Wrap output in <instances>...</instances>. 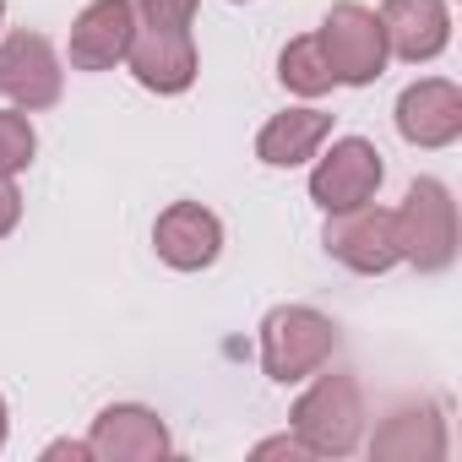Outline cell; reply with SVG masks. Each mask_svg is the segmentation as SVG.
<instances>
[{"label":"cell","instance_id":"1","mask_svg":"<svg viewBox=\"0 0 462 462\" xmlns=\"http://www.w3.org/2000/svg\"><path fill=\"white\" fill-rule=\"evenodd\" d=\"M337 354V327L332 316L310 310V305H278L262 321V370L278 386H300L316 370H327V359Z\"/></svg>","mask_w":462,"mask_h":462},{"label":"cell","instance_id":"2","mask_svg":"<svg viewBox=\"0 0 462 462\" xmlns=\"http://www.w3.org/2000/svg\"><path fill=\"white\" fill-rule=\"evenodd\" d=\"M365 392L354 375L332 370V375H316L310 392H300L294 402V435L310 457H348L359 451L365 440Z\"/></svg>","mask_w":462,"mask_h":462},{"label":"cell","instance_id":"3","mask_svg":"<svg viewBox=\"0 0 462 462\" xmlns=\"http://www.w3.org/2000/svg\"><path fill=\"white\" fill-rule=\"evenodd\" d=\"M392 228H397V256L413 267V273H446L457 262V201L440 180H413L402 207L392 212Z\"/></svg>","mask_w":462,"mask_h":462},{"label":"cell","instance_id":"4","mask_svg":"<svg viewBox=\"0 0 462 462\" xmlns=\"http://www.w3.org/2000/svg\"><path fill=\"white\" fill-rule=\"evenodd\" d=\"M316 44H321L327 66H332L337 88H370V82H381V71L392 60L381 17L370 6H359V0H337L316 28Z\"/></svg>","mask_w":462,"mask_h":462},{"label":"cell","instance_id":"5","mask_svg":"<svg viewBox=\"0 0 462 462\" xmlns=\"http://www.w3.org/2000/svg\"><path fill=\"white\" fill-rule=\"evenodd\" d=\"M327 256H337L348 273L359 278H381L392 273L402 256H397V228H392V212L375 207V201H359V207H343V212H327Z\"/></svg>","mask_w":462,"mask_h":462},{"label":"cell","instance_id":"6","mask_svg":"<svg viewBox=\"0 0 462 462\" xmlns=\"http://www.w3.org/2000/svg\"><path fill=\"white\" fill-rule=\"evenodd\" d=\"M381 180H386V163H381L375 142H365V136H337L327 152H316L310 201H316L321 212H343V207L375 201Z\"/></svg>","mask_w":462,"mask_h":462},{"label":"cell","instance_id":"7","mask_svg":"<svg viewBox=\"0 0 462 462\" xmlns=\"http://www.w3.org/2000/svg\"><path fill=\"white\" fill-rule=\"evenodd\" d=\"M60 88H66V71H60V55L44 33H6L0 39V98H12V109H50L60 104Z\"/></svg>","mask_w":462,"mask_h":462},{"label":"cell","instance_id":"8","mask_svg":"<svg viewBox=\"0 0 462 462\" xmlns=\"http://www.w3.org/2000/svg\"><path fill=\"white\" fill-rule=\"evenodd\" d=\"M125 66L131 77L158 93V98H174L196 82L201 60H196V39L190 28H163V23H136L131 33V50H125Z\"/></svg>","mask_w":462,"mask_h":462},{"label":"cell","instance_id":"9","mask_svg":"<svg viewBox=\"0 0 462 462\" xmlns=\"http://www.w3.org/2000/svg\"><path fill=\"white\" fill-rule=\"evenodd\" d=\"M158 262L174 273H201L223 256V217L201 201H169L152 223Z\"/></svg>","mask_w":462,"mask_h":462},{"label":"cell","instance_id":"10","mask_svg":"<svg viewBox=\"0 0 462 462\" xmlns=\"http://www.w3.org/2000/svg\"><path fill=\"white\" fill-rule=\"evenodd\" d=\"M93 462H158L174 451L169 424L142 402H109L88 430Z\"/></svg>","mask_w":462,"mask_h":462},{"label":"cell","instance_id":"11","mask_svg":"<svg viewBox=\"0 0 462 462\" xmlns=\"http://www.w3.org/2000/svg\"><path fill=\"white\" fill-rule=\"evenodd\" d=\"M397 136L408 147H451L462 136V88L446 82V77H424L413 88H402L397 98Z\"/></svg>","mask_w":462,"mask_h":462},{"label":"cell","instance_id":"12","mask_svg":"<svg viewBox=\"0 0 462 462\" xmlns=\"http://www.w3.org/2000/svg\"><path fill=\"white\" fill-rule=\"evenodd\" d=\"M136 33V0H88L82 17L71 23V66L77 71H115Z\"/></svg>","mask_w":462,"mask_h":462},{"label":"cell","instance_id":"13","mask_svg":"<svg viewBox=\"0 0 462 462\" xmlns=\"http://www.w3.org/2000/svg\"><path fill=\"white\" fill-rule=\"evenodd\" d=\"M381 33H386V50L408 66H424L435 60L446 44H451V12L446 0H381Z\"/></svg>","mask_w":462,"mask_h":462},{"label":"cell","instance_id":"14","mask_svg":"<svg viewBox=\"0 0 462 462\" xmlns=\"http://www.w3.org/2000/svg\"><path fill=\"white\" fill-rule=\"evenodd\" d=\"M370 457L381 462H435L446 457V419L435 402H402L370 435Z\"/></svg>","mask_w":462,"mask_h":462},{"label":"cell","instance_id":"15","mask_svg":"<svg viewBox=\"0 0 462 462\" xmlns=\"http://www.w3.org/2000/svg\"><path fill=\"white\" fill-rule=\"evenodd\" d=\"M332 136V115L327 109H283L262 125L256 136V158L267 169H294V163H310Z\"/></svg>","mask_w":462,"mask_h":462},{"label":"cell","instance_id":"16","mask_svg":"<svg viewBox=\"0 0 462 462\" xmlns=\"http://www.w3.org/2000/svg\"><path fill=\"white\" fill-rule=\"evenodd\" d=\"M278 82H283L289 93H300V98H321V93L337 88V82H332V66H327V55H321V44H316V33L283 44V55H278Z\"/></svg>","mask_w":462,"mask_h":462},{"label":"cell","instance_id":"17","mask_svg":"<svg viewBox=\"0 0 462 462\" xmlns=\"http://www.w3.org/2000/svg\"><path fill=\"white\" fill-rule=\"evenodd\" d=\"M39 152V131L28 120V109H0V174H23Z\"/></svg>","mask_w":462,"mask_h":462},{"label":"cell","instance_id":"18","mask_svg":"<svg viewBox=\"0 0 462 462\" xmlns=\"http://www.w3.org/2000/svg\"><path fill=\"white\" fill-rule=\"evenodd\" d=\"M201 0H136L142 23H163V28H190Z\"/></svg>","mask_w":462,"mask_h":462},{"label":"cell","instance_id":"19","mask_svg":"<svg viewBox=\"0 0 462 462\" xmlns=\"http://www.w3.org/2000/svg\"><path fill=\"white\" fill-rule=\"evenodd\" d=\"M17 217H23V196H17V185L6 174H0V240L17 228Z\"/></svg>","mask_w":462,"mask_h":462},{"label":"cell","instance_id":"20","mask_svg":"<svg viewBox=\"0 0 462 462\" xmlns=\"http://www.w3.org/2000/svg\"><path fill=\"white\" fill-rule=\"evenodd\" d=\"M256 457H310V451L300 446V435H273V440L256 446Z\"/></svg>","mask_w":462,"mask_h":462},{"label":"cell","instance_id":"21","mask_svg":"<svg viewBox=\"0 0 462 462\" xmlns=\"http://www.w3.org/2000/svg\"><path fill=\"white\" fill-rule=\"evenodd\" d=\"M44 457L55 462V457H71V462H93V446L88 440H55V446H44Z\"/></svg>","mask_w":462,"mask_h":462},{"label":"cell","instance_id":"22","mask_svg":"<svg viewBox=\"0 0 462 462\" xmlns=\"http://www.w3.org/2000/svg\"><path fill=\"white\" fill-rule=\"evenodd\" d=\"M0 446H6V397H0Z\"/></svg>","mask_w":462,"mask_h":462},{"label":"cell","instance_id":"23","mask_svg":"<svg viewBox=\"0 0 462 462\" xmlns=\"http://www.w3.org/2000/svg\"><path fill=\"white\" fill-rule=\"evenodd\" d=\"M0 23H6V0H0Z\"/></svg>","mask_w":462,"mask_h":462}]
</instances>
